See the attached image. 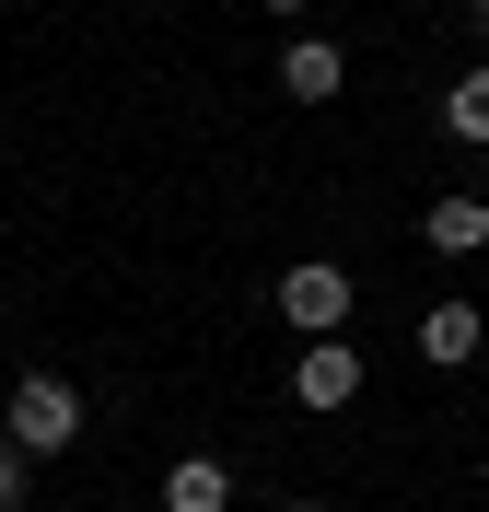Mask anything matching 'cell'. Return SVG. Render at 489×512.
Returning <instances> with one entry per match:
<instances>
[{"label":"cell","instance_id":"9c48e42d","mask_svg":"<svg viewBox=\"0 0 489 512\" xmlns=\"http://www.w3.org/2000/svg\"><path fill=\"white\" fill-rule=\"evenodd\" d=\"M0 512H35V466H24L12 443H0Z\"/></svg>","mask_w":489,"mask_h":512},{"label":"cell","instance_id":"30bf717a","mask_svg":"<svg viewBox=\"0 0 489 512\" xmlns=\"http://www.w3.org/2000/svg\"><path fill=\"white\" fill-rule=\"evenodd\" d=\"M268 12H280V24H303V12H315V0H268Z\"/></svg>","mask_w":489,"mask_h":512},{"label":"cell","instance_id":"ba28073f","mask_svg":"<svg viewBox=\"0 0 489 512\" xmlns=\"http://www.w3.org/2000/svg\"><path fill=\"white\" fill-rule=\"evenodd\" d=\"M431 117H443V140H455V152H489V59H478V70H455Z\"/></svg>","mask_w":489,"mask_h":512},{"label":"cell","instance_id":"5bb4252c","mask_svg":"<svg viewBox=\"0 0 489 512\" xmlns=\"http://www.w3.org/2000/svg\"><path fill=\"white\" fill-rule=\"evenodd\" d=\"M0 12H35V0H0Z\"/></svg>","mask_w":489,"mask_h":512},{"label":"cell","instance_id":"8fae6325","mask_svg":"<svg viewBox=\"0 0 489 512\" xmlns=\"http://www.w3.org/2000/svg\"><path fill=\"white\" fill-rule=\"evenodd\" d=\"M466 35H489V0H466Z\"/></svg>","mask_w":489,"mask_h":512},{"label":"cell","instance_id":"6da1fadb","mask_svg":"<svg viewBox=\"0 0 489 512\" xmlns=\"http://www.w3.org/2000/svg\"><path fill=\"white\" fill-rule=\"evenodd\" d=\"M94 431V396L70 373H12V408H0V443L24 454V466H59L70 443Z\"/></svg>","mask_w":489,"mask_h":512},{"label":"cell","instance_id":"4fadbf2b","mask_svg":"<svg viewBox=\"0 0 489 512\" xmlns=\"http://www.w3.org/2000/svg\"><path fill=\"white\" fill-rule=\"evenodd\" d=\"M0 408H12V373H0Z\"/></svg>","mask_w":489,"mask_h":512},{"label":"cell","instance_id":"5b68a950","mask_svg":"<svg viewBox=\"0 0 489 512\" xmlns=\"http://www.w3.org/2000/svg\"><path fill=\"white\" fill-rule=\"evenodd\" d=\"M280 94L292 105H338L350 94V47H338V35H292V47H280Z\"/></svg>","mask_w":489,"mask_h":512},{"label":"cell","instance_id":"7a4b0ae2","mask_svg":"<svg viewBox=\"0 0 489 512\" xmlns=\"http://www.w3.org/2000/svg\"><path fill=\"white\" fill-rule=\"evenodd\" d=\"M268 303H280V326H292V338H350V315H361V291H350V268H338V256L280 268V291H268Z\"/></svg>","mask_w":489,"mask_h":512},{"label":"cell","instance_id":"277c9868","mask_svg":"<svg viewBox=\"0 0 489 512\" xmlns=\"http://www.w3.org/2000/svg\"><path fill=\"white\" fill-rule=\"evenodd\" d=\"M478 350H489V303H466V291H443V303L420 315V361H431V373H466Z\"/></svg>","mask_w":489,"mask_h":512},{"label":"cell","instance_id":"3957f363","mask_svg":"<svg viewBox=\"0 0 489 512\" xmlns=\"http://www.w3.org/2000/svg\"><path fill=\"white\" fill-rule=\"evenodd\" d=\"M361 384H373L361 338H303V350H292V408L338 419V408H361Z\"/></svg>","mask_w":489,"mask_h":512},{"label":"cell","instance_id":"52a82bcc","mask_svg":"<svg viewBox=\"0 0 489 512\" xmlns=\"http://www.w3.org/2000/svg\"><path fill=\"white\" fill-rule=\"evenodd\" d=\"M163 512H233V466L222 454H175L163 466Z\"/></svg>","mask_w":489,"mask_h":512},{"label":"cell","instance_id":"8992f818","mask_svg":"<svg viewBox=\"0 0 489 512\" xmlns=\"http://www.w3.org/2000/svg\"><path fill=\"white\" fill-rule=\"evenodd\" d=\"M420 245H431V256H489V198H478V187H431Z\"/></svg>","mask_w":489,"mask_h":512},{"label":"cell","instance_id":"7c38bea8","mask_svg":"<svg viewBox=\"0 0 489 512\" xmlns=\"http://www.w3.org/2000/svg\"><path fill=\"white\" fill-rule=\"evenodd\" d=\"M268 512H326V501H268Z\"/></svg>","mask_w":489,"mask_h":512}]
</instances>
